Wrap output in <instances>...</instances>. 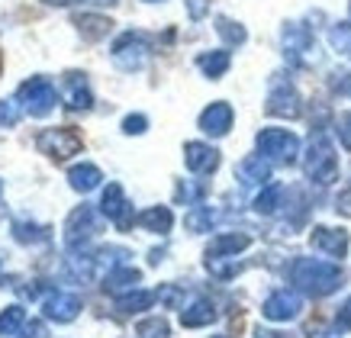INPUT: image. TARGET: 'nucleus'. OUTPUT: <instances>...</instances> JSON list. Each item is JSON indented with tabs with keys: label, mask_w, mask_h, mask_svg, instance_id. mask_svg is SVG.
Segmentation results:
<instances>
[{
	"label": "nucleus",
	"mask_w": 351,
	"mask_h": 338,
	"mask_svg": "<svg viewBox=\"0 0 351 338\" xmlns=\"http://www.w3.org/2000/svg\"><path fill=\"white\" fill-rule=\"evenodd\" d=\"M100 213H104L117 229H129V226L136 222L132 206H129V200H126V191H123L119 184H107V191L100 197Z\"/></svg>",
	"instance_id": "obj_8"
},
{
	"label": "nucleus",
	"mask_w": 351,
	"mask_h": 338,
	"mask_svg": "<svg viewBox=\"0 0 351 338\" xmlns=\"http://www.w3.org/2000/svg\"><path fill=\"white\" fill-rule=\"evenodd\" d=\"M184 165L193 171V174H213L219 168V152L206 142H187L184 145Z\"/></svg>",
	"instance_id": "obj_12"
},
{
	"label": "nucleus",
	"mask_w": 351,
	"mask_h": 338,
	"mask_svg": "<svg viewBox=\"0 0 351 338\" xmlns=\"http://www.w3.org/2000/svg\"><path fill=\"white\" fill-rule=\"evenodd\" d=\"M16 97H20L23 110H26L29 117H49L55 106H58V90H55V84L49 77H43V74L23 81V84L16 87Z\"/></svg>",
	"instance_id": "obj_3"
},
{
	"label": "nucleus",
	"mask_w": 351,
	"mask_h": 338,
	"mask_svg": "<svg viewBox=\"0 0 351 338\" xmlns=\"http://www.w3.org/2000/svg\"><path fill=\"white\" fill-rule=\"evenodd\" d=\"M290 280L309 296H329L345 284L339 265L319 261V258H297V265L290 267Z\"/></svg>",
	"instance_id": "obj_1"
},
{
	"label": "nucleus",
	"mask_w": 351,
	"mask_h": 338,
	"mask_svg": "<svg viewBox=\"0 0 351 338\" xmlns=\"http://www.w3.org/2000/svg\"><path fill=\"white\" fill-rule=\"evenodd\" d=\"M216 222V213L210 210V206H193L191 213H187V219H184V226L191 229V232H210Z\"/></svg>",
	"instance_id": "obj_28"
},
{
	"label": "nucleus",
	"mask_w": 351,
	"mask_h": 338,
	"mask_svg": "<svg viewBox=\"0 0 351 338\" xmlns=\"http://www.w3.org/2000/svg\"><path fill=\"white\" fill-rule=\"evenodd\" d=\"M335 326L341 328V332H351V296L341 303V309H339V316H335Z\"/></svg>",
	"instance_id": "obj_38"
},
{
	"label": "nucleus",
	"mask_w": 351,
	"mask_h": 338,
	"mask_svg": "<svg viewBox=\"0 0 351 338\" xmlns=\"http://www.w3.org/2000/svg\"><path fill=\"white\" fill-rule=\"evenodd\" d=\"M145 129H149V119L142 117V113H132V117L123 119V132L126 136H142Z\"/></svg>",
	"instance_id": "obj_37"
},
{
	"label": "nucleus",
	"mask_w": 351,
	"mask_h": 338,
	"mask_svg": "<svg viewBox=\"0 0 351 338\" xmlns=\"http://www.w3.org/2000/svg\"><path fill=\"white\" fill-rule=\"evenodd\" d=\"M255 145L258 155H265L267 161H277V165H293L300 155V138L287 129H261Z\"/></svg>",
	"instance_id": "obj_5"
},
{
	"label": "nucleus",
	"mask_w": 351,
	"mask_h": 338,
	"mask_svg": "<svg viewBox=\"0 0 351 338\" xmlns=\"http://www.w3.org/2000/svg\"><path fill=\"white\" fill-rule=\"evenodd\" d=\"M313 49V36H309L306 26H300V23H287L284 26V52L293 64L303 62V55Z\"/></svg>",
	"instance_id": "obj_15"
},
{
	"label": "nucleus",
	"mask_w": 351,
	"mask_h": 338,
	"mask_svg": "<svg viewBox=\"0 0 351 338\" xmlns=\"http://www.w3.org/2000/svg\"><path fill=\"white\" fill-rule=\"evenodd\" d=\"M45 3H52V7H68V3H75V0H45Z\"/></svg>",
	"instance_id": "obj_43"
},
{
	"label": "nucleus",
	"mask_w": 351,
	"mask_h": 338,
	"mask_svg": "<svg viewBox=\"0 0 351 338\" xmlns=\"http://www.w3.org/2000/svg\"><path fill=\"white\" fill-rule=\"evenodd\" d=\"M23 326H26V309L23 306H7L0 313V338L20 335Z\"/></svg>",
	"instance_id": "obj_27"
},
{
	"label": "nucleus",
	"mask_w": 351,
	"mask_h": 338,
	"mask_svg": "<svg viewBox=\"0 0 351 338\" xmlns=\"http://www.w3.org/2000/svg\"><path fill=\"white\" fill-rule=\"evenodd\" d=\"M149 52H152L149 36L129 29L113 43V64H117L119 71H138L145 64V58H149Z\"/></svg>",
	"instance_id": "obj_6"
},
{
	"label": "nucleus",
	"mask_w": 351,
	"mask_h": 338,
	"mask_svg": "<svg viewBox=\"0 0 351 338\" xmlns=\"http://www.w3.org/2000/svg\"><path fill=\"white\" fill-rule=\"evenodd\" d=\"M20 338H49V335H45L43 322H29V326H23V335Z\"/></svg>",
	"instance_id": "obj_40"
},
{
	"label": "nucleus",
	"mask_w": 351,
	"mask_h": 338,
	"mask_svg": "<svg viewBox=\"0 0 351 338\" xmlns=\"http://www.w3.org/2000/svg\"><path fill=\"white\" fill-rule=\"evenodd\" d=\"M210 322H216V306L210 300H197V303H191L181 313L184 328H203V326H210Z\"/></svg>",
	"instance_id": "obj_23"
},
{
	"label": "nucleus",
	"mask_w": 351,
	"mask_h": 338,
	"mask_svg": "<svg viewBox=\"0 0 351 338\" xmlns=\"http://www.w3.org/2000/svg\"><path fill=\"white\" fill-rule=\"evenodd\" d=\"M339 138H341V145L351 148V117H345L339 123Z\"/></svg>",
	"instance_id": "obj_41"
},
{
	"label": "nucleus",
	"mask_w": 351,
	"mask_h": 338,
	"mask_svg": "<svg viewBox=\"0 0 351 338\" xmlns=\"http://www.w3.org/2000/svg\"><path fill=\"white\" fill-rule=\"evenodd\" d=\"M64 104H68V110H90L94 97H90V87H87L84 74L71 71L64 77Z\"/></svg>",
	"instance_id": "obj_16"
},
{
	"label": "nucleus",
	"mask_w": 351,
	"mask_h": 338,
	"mask_svg": "<svg viewBox=\"0 0 351 338\" xmlns=\"http://www.w3.org/2000/svg\"><path fill=\"white\" fill-rule=\"evenodd\" d=\"M13 239L20 245H43V242H49V229H45V226H36V222L20 219V222H13Z\"/></svg>",
	"instance_id": "obj_26"
},
{
	"label": "nucleus",
	"mask_w": 351,
	"mask_h": 338,
	"mask_svg": "<svg viewBox=\"0 0 351 338\" xmlns=\"http://www.w3.org/2000/svg\"><path fill=\"white\" fill-rule=\"evenodd\" d=\"M100 180H104V174H100V168L90 165V161H81V165H75V168L68 171V184H71L77 193L97 191V187H100Z\"/></svg>",
	"instance_id": "obj_21"
},
{
	"label": "nucleus",
	"mask_w": 351,
	"mask_h": 338,
	"mask_svg": "<svg viewBox=\"0 0 351 338\" xmlns=\"http://www.w3.org/2000/svg\"><path fill=\"white\" fill-rule=\"evenodd\" d=\"M300 309H303V296L297 290H277V293H271L265 300L261 313L271 322H290V319L300 316Z\"/></svg>",
	"instance_id": "obj_9"
},
{
	"label": "nucleus",
	"mask_w": 351,
	"mask_h": 338,
	"mask_svg": "<svg viewBox=\"0 0 351 338\" xmlns=\"http://www.w3.org/2000/svg\"><path fill=\"white\" fill-rule=\"evenodd\" d=\"M155 300L158 293H152V290H129V293L117 296V309L119 313H142V309H152Z\"/></svg>",
	"instance_id": "obj_24"
},
{
	"label": "nucleus",
	"mask_w": 351,
	"mask_h": 338,
	"mask_svg": "<svg viewBox=\"0 0 351 338\" xmlns=\"http://www.w3.org/2000/svg\"><path fill=\"white\" fill-rule=\"evenodd\" d=\"M303 171H306V178L313 184H332V180H339V158H335V148L332 142L322 132L309 138V148H306V158H303Z\"/></svg>",
	"instance_id": "obj_2"
},
{
	"label": "nucleus",
	"mask_w": 351,
	"mask_h": 338,
	"mask_svg": "<svg viewBox=\"0 0 351 338\" xmlns=\"http://www.w3.org/2000/svg\"><path fill=\"white\" fill-rule=\"evenodd\" d=\"M235 174H239V180H242L245 187L265 184V180H271V161H267L265 155H248V158L239 161Z\"/></svg>",
	"instance_id": "obj_17"
},
{
	"label": "nucleus",
	"mask_w": 351,
	"mask_h": 338,
	"mask_svg": "<svg viewBox=\"0 0 351 338\" xmlns=\"http://www.w3.org/2000/svg\"><path fill=\"white\" fill-rule=\"evenodd\" d=\"M232 119H235L232 117V106L219 100V104H210L200 113V129L206 132V136H216V138H219V136H226V132L232 129Z\"/></svg>",
	"instance_id": "obj_14"
},
{
	"label": "nucleus",
	"mask_w": 351,
	"mask_h": 338,
	"mask_svg": "<svg viewBox=\"0 0 351 338\" xmlns=\"http://www.w3.org/2000/svg\"><path fill=\"white\" fill-rule=\"evenodd\" d=\"M138 226L145 232H155V235H168L171 226H174V216H171L168 206H149L145 213H138Z\"/></svg>",
	"instance_id": "obj_22"
},
{
	"label": "nucleus",
	"mask_w": 351,
	"mask_h": 338,
	"mask_svg": "<svg viewBox=\"0 0 351 338\" xmlns=\"http://www.w3.org/2000/svg\"><path fill=\"white\" fill-rule=\"evenodd\" d=\"M158 300L165 303V306L178 309V306H181V300H184V290H181V287H174V284H168V287H161V290H158Z\"/></svg>",
	"instance_id": "obj_36"
},
{
	"label": "nucleus",
	"mask_w": 351,
	"mask_h": 338,
	"mask_svg": "<svg viewBox=\"0 0 351 338\" xmlns=\"http://www.w3.org/2000/svg\"><path fill=\"white\" fill-rule=\"evenodd\" d=\"M252 245V239L242 232H229V235H216L213 242L206 245V258H229V254H242Z\"/></svg>",
	"instance_id": "obj_19"
},
{
	"label": "nucleus",
	"mask_w": 351,
	"mask_h": 338,
	"mask_svg": "<svg viewBox=\"0 0 351 338\" xmlns=\"http://www.w3.org/2000/svg\"><path fill=\"white\" fill-rule=\"evenodd\" d=\"M255 338H293V335H287V332H271V328H258Z\"/></svg>",
	"instance_id": "obj_42"
},
{
	"label": "nucleus",
	"mask_w": 351,
	"mask_h": 338,
	"mask_svg": "<svg viewBox=\"0 0 351 338\" xmlns=\"http://www.w3.org/2000/svg\"><path fill=\"white\" fill-rule=\"evenodd\" d=\"M200 197H203V184H187V180H184L181 187H178V203H191V206H197Z\"/></svg>",
	"instance_id": "obj_35"
},
{
	"label": "nucleus",
	"mask_w": 351,
	"mask_h": 338,
	"mask_svg": "<svg viewBox=\"0 0 351 338\" xmlns=\"http://www.w3.org/2000/svg\"><path fill=\"white\" fill-rule=\"evenodd\" d=\"M219 338H226V335H219Z\"/></svg>",
	"instance_id": "obj_47"
},
{
	"label": "nucleus",
	"mask_w": 351,
	"mask_h": 338,
	"mask_svg": "<svg viewBox=\"0 0 351 338\" xmlns=\"http://www.w3.org/2000/svg\"><path fill=\"white\" fill-rule=\"evenodd\" d=\"M149 3H155V0H149Z\"/></svg>",
	"instance_id": "obj_46"
},
{
	"label": "nucleus",
	"mask_w": 351,
	"mask_h": 338,
	"mask_svg": "<svg viewBox=\"0 0 351 338\" xmlns=\"http://www.w3.org/2000/svg\"><path fill=\"white\" fill-rule=\"evenodd\" d=\"M309 242H313L316 252L326 254V258H345V252H348V232H345V229L316 226L313 235H309Z\"/></svg>",
	"instance_id": "obj_11"
},
{
	"label": "nucleus",
	"mask_w": 351,
	"mask_h": 338,
	"mask_svg": "<svg viewBox=\"0 0 351 338\" xmlns=\"http://www.w3.org/2000/svg\"><path fill=\"white\" fill-rule=\"evenodd\" d=\"M23 113H26V110H23L20 97H7V100H0V126H16Z\"/></svg>",
	"instance_id": "obj_32"
},
{
	"label": "nucleus",
	"mask_w": 351,
	"mask_h": 338,
	"mask_svg": "<svg viewBox=\"0 0 351 338\" xmlns=\"http://www.w3.org/2000/svg\"><path fill=\"white\" fill-rule=\"evenodd\" d=\"M329 45L339 55H348L351 58V23H335L329 29Z\"/></svg>",
	"instance_id": "obj_31"
},
{
	"label": "nucleus",
	"mask_w": 351,
	"mask_h": 338,
	"mask_svg": "<svg viewBox=\"0 0 351 338\" xmlns=\"http://www.w3.org/2000/svg\"><path fill=\"white\" fill-rule=\"evenodd\" d=\"M75 26L87 43H100V39L110 36L113 20H110V16H100V13H81V16H75Z\"/></svg>",
	"instance_id": "obj_18"
},
{
	"label": "nucleus",
	"mask_w": 351,
	"mask_h": 338,
	"mask_svg": "<svg viewBox=\"0 0 351 338\" xmlns=\"http://www.w3.org/2000/svg\"><path fill=\"white\" fill-rule=\"evenodd\" d=\"M267 113H271V117H287V119L300 117V94L293 90V84L277 81L271 97H267Z\"/></svg>",
	"instance_id": "obj_13"
},
{
	"label": "nucleus",
	"mask_w": 351,
	"mask_h": 338,
	"mask_svg": "<svg viewBox=\"0 0 351 338\" xmlns=\"http://www.w3.org/2000/svg\"><path fill=\"white\" fill-rule=\"evenodd\" d=\"M142 280V274H138L132 265H119V267H113L107 277H104V287H107V293H117V296H123V293H129V290H136V284Z\"/></svg>",
	"instance_id": "obj_20"
},
{
	"label": "nucleus",
	"mask_w": 351,
	"mask_h": 338,
	"mask_svg": "<svg viewBox=\"0 0 351 338\" xmlns=\"http://www.w3.org/2000/svg\"><path fill=\"white\" fill-rule=\"evenodd\" d=\"M206 271L213 277H219V280H232L242 271V265L235 261V254H229V258H206Z\"/></svg>",
	"instance_id": "obj_29"
},
{
	"label": "nucleus",
	"mask_w": 351,
	"mask_h": 338,
	"mask_svg": "<svg viewBox=\"0 0 351 338\" xmlns=\"http://www.w3.org/2000/svg\"><path fill=\"white\" fill-rule=\"evenodd\" d=\"M216 32H219L229 45H242L245 43V26L232 23L229 16H219V20H216Z\"/></svg>",
	"instance_id": "obj_33"
},
{
	"label": "nucleus",
	"mask_w": 351,
	"mask_h": 338,
	"mask_svg": "<svg viewBox=\"0 0 351 338\" xmlns=\"http://www.w3.org/2000/svg\"><path fill=\"white\" fill-rule=\"evenodd\" d=\"M168 322H165V319H142V322H138V335L142 338H168Z\"/></svg>",
	"instance_id": "obj_34"
},
{
	"label": "nucleus",
	"mask_w": 351,
	"mask_h": 338,
	"mask_svg": "<svg viewBox=\"0 0 351 338\" xmlns=\"http://www.w3.org/2000/svg\"><path fill=\"white\" fill-rule=\"evenodd\" d=\"M197 64H200V71L206 74V77H223L226 71H229V64H232V55L226 52V49H219V52H206L197 58Z\"/></svg>",
	"instance_id": "obj_25"
},
{
	"label": "nucleus",
	"mask_w": 351,
	"mask_h": 338,
	"mask_svg": "<svg viewBox=\"0 0 351 338\" xmlns=\"http://www.w3.org/2000/svg\"><path fill=\"white\" fill-rule=\"evenodd\" d=\"M43 313H45V319H52V322H75L77 313H81V300H77L75 293L55 290V293L45 296Z\"/></svg>",
	"instance_id": "obj_10"
},
{
	"label": "nucleus",
	"mask_w": 351,
	"mask_h": 338,
	"mask_svg": "<svg viewBox=\"0 0 351 338\" xmlns=\"http://www.w3.org/2000/svg\"><path fill=\"white\" fill-rule=\"evenodd\" d=\"M0 71H3V58H0Z\"/></svg>",
	"instance_id": "obj_44"
},
{
	"label": "nucleus",
	"mask_w": 351,
	"mask_h": 338,
	"mask_svg": "<svg viewBox=\"0 0 351 338\" xmlns=\"http://www.w3.org/2000/svg\"><path fill=\"white\" fill-rule=\"evenodd\" d=\"M97 232H100L97 213L90 210V206H77V210L68 216V222H64V245H68L71 252H77V248H84Z\"/></svg>",
	"instance_id": "obj_7"
},
{
	"label": "nucleus",
	"mask_w": 351,
	"mask_h": 338,
	"mask_svg": "<svg viewBox=\"0 0 351 338\" xmlns=\"http://www.w3.org/2000/svg\"><path fill=\"white\" fill-rule=\"evenodd\" d=\"M36 148L43 152L45 158L52 161H68L71 155H77L84 148V138L81 132L71 126H58V129H43L39 138H36Z\"/></svg>",
	"instance_id": "obj_4"
},
{
	"label": "nucleus",
	"mask_w": 351,
	"mask_h": 338,
	"mask_svg": "<svg viewBox=\"0 0 351 338\" xmlns=\"http://www.w3.org/2000/svg\"><path fill=\"white\" fill-rule=\"evenodd\" d=\"M280 197H284V187L280 184H267L265 191L255 197V210L258 213H277V206H280Z\"/></svg>",
	"instance_id": "obj_30"
},
{
	"label": "nucleus",
	"mask_w": 351,
	"mask_h": 338,
	"mask_svg": "<svg viewBox=\"0 0 351 338\" xmlns=\"http://www.w3.org/2000/svg\"><path fill=\"white\" fill-rule=\"evenodd\" d=\"M0 191H3V180H0Z\"/></svg>",
	"instance_id": "obj_45"
},
{
	"label": "nucleus",
	"mask_w": 351,
	"mask_h": 338,
	"mask_svg": "<svg viewBox=\"0 0 351 338\" xmlns=\"http://www.w3.org/2000/svg\"><path fill=\"white\" fill-rule=\"evenodd\" d=\"M187 10H191L193 20H200L203 13L210 10V0H187Z\"/></svg>",
	"instance_id": "obj_39"
}]
</instances>
